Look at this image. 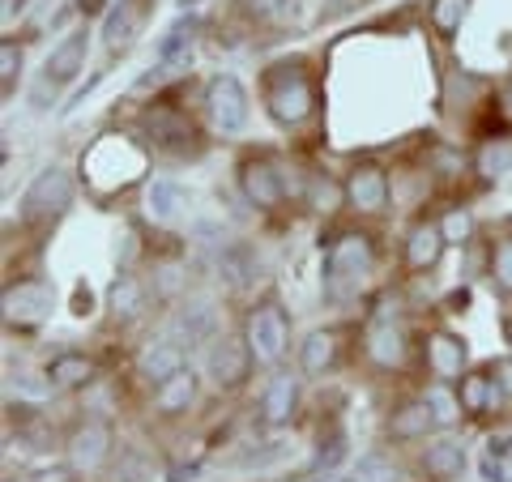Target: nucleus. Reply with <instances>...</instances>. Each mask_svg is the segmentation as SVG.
I'll list each match as a JSON object with an SVG mask.
<instances>
[{
    "instance_id": "nucleus-1",
    "label": "nucleus",
    "mask_w": 512,
    "mask_h": 482,
    "mask_svg": "<svg viewBox=\"0 0 512 482\" xmlns=\"http://www.w3.org/2000/svg\"><path fill=\"white\" fill-rule=\"evenodd\" d=\"M69 201H73V175L64 171V167H47L39 180L26 188V197H22V218H26V222L56 218V214L69 210Z\"/></svg>"
},
{
    "instance_id": "nucleus-2",
    "label": "nucleus",
    "mask_w": 512,
    "mask_h": 482,
    "mask_svg": "<svg viewBox=\"0 0 512 482\" xmlns=\"http://www.w3.org/2000/svg\"><path fill=\"white\" fill-rule=\"evenodd\" d=\"M286 346H291V325H286L282 308H256L248 316V350L256 363H278L286 355Z\"/></svg>"
},
{
    "instance_id": "nucleus-3",
    "label": "nucleus",
    "mask_w": 512,
    "mask_h": 482,
    "mask_svg": "<svg viewBox=\"0 0 512 482\" xmlns=\"http://www.w3.org/2000/svg\"><path fill=\"white\" fill-rule=\"evenodd\" d=\"M269 111H274V120L278 124H303L312 116V86H308V77L303 73H291L286 69L282 77H274V82H269Z\"/></svg>"
},
{
    "instance_id": "nucleus-4",
    "label": "nucleus",
    "mask_w": 512,
    "mask_h": 482,
    "mask_svg": "<svg viewBox=\"0 0 512 482\" xmlns=\"http://www.w3.org/2000/svg\"><path fill=\"white\" fill-rule=\"evenodd\" d=\"M205 107H210V120H214V128H222V133H239V128L248 124V94L231 73H222L210 82Z\"/></svg>"
},
{
    "instance_id": "nucleus-5",
    "label": "nucleus",
    "mask_w": 512,
    "mask_h": 482,
    "mask_svg": "<svg viewBox=\"0 0 512 482\" xmlns=\"http://www.w3.org/2000/svg\"><path fill=\"white\" fill-rule=\"evenodd\" d=\"M372 269V239L367 235H342L338 244L329 248V291L342 295V282H355L359 273Z\"/></svg>"
},
{
    "instance_id": "nucleus-6",
    "label": "nucleus",
    "mask_w": 512,
    "mask_h": 482,
    "mask_svg": "<svg viewBox=\"0 0 512 482\" xmlns=\"http://www.w3.org/2000/svg\"><path fill=\"white\" fill-rule=\"evenodd\" d=\"M86 52H90V30H69L56 47H52V56H47L43 64V77L52 86H69L77 73H82V64H86Z\"/></svg>"
},
{
    "instance_id": "nucleus-7",
    "label": "nucleus",
    "mask_w": 512,
    "mask_h": 482,
    "mask_svg": "<svg viewBox=\"0 0 512 482\" xmlns=\"http://www.w3.org/2000/svg\"><path fill=\"white\" fill-rule=\"evenodd\" d=\"M248 367H252V350L244 342H235V337H222L214 342L210 350V376L218 389H239V384L248 380Z\"/></svg>"
},
{
    "instance_id": "nucleus-8",
    "label": "nucleus",
    "mask_w": 512,
    "mask_h": 482,
    "mask_svg": "<svg viewBox=\"0 0 512 482\" xmlns=\"http://www.w3.org/2000/svg\"><path fill=\"white\" fill-rule=\"evenodd\" d=\"M214 308L210 303H188V308H180L171 316V325H167V337L171 342H180V346H201V342H210L214 337Z\"/></svg>"
},
{
    "instance_id": "nucleus-9",
    "label": "nucleus",
    "mask_w": 512,
    "mask_h": 482,
    "mask_svg": "<svg viewBox=\"0 0 512 482\" xmlns=\"http://www.w3.org/2000/svg\"><path fill=\"white\" fill-rule=\"evenodd\" d=\"M52 308V291L43 282H18L5 291V316L18 320V325H35Z\"/></svg>"
},
{
    "instance_id": "nucleus-10",
    "label": "nucleus",
    "mask_w": 512,
    "mask_h": 482,
    "mask_svg": "<svg viewBox=\"0 0 512 482\" xmlns=\"http://www.w3.org/2000/svg\"><path fill=\"white\" fill-rule=\"evenodd\" d=\"M239 188H244V197L256 205V210H274V205L282 201V180L278 171L269 163H244V171H239Z\"/></svg>"
},
{
    "instance_id": "nucleus-11",
    "label": "nucleus",
    "mask_w": 512,
    "mask_h": 482,
    "mask_svg": "<svg viewBox=\"0 0 512 482\" xmlns=\"http://www.w3.org/2000/svg\"><path fill=\"white\" fill-rule=\"evenodd\" d=\"M107 453H111V431L103 423H86V427L73 431L69 457H73L77 470H99V465L107 461Z\"/></svg>"
},
{
    "instance_id": "nucleus-12",
    "label": "nucleus",
    "mask_w": 512,
    "mask_h": 482,
    "mask_svg": "<svg viewBox=\"0 0 512 482\" xmlns=\"http://www.w3.org/2000/svg\"><path fill=\"white\" fill-rule=\"evenodd\" d=\"M137 367H141V376H146L150 384H163V380H171L184 367V346L171 342V337H163V342H150L146 350H141Z\"/></svg>"
},
{
    "instance_id": "nucleus-13",
    "label": "nucleus",
    "mask_w": 512,
    "mask_h": 482,
    "mask_svg": "<svg viewBox=\"0 0 512 482\" xmlns=\"http://www.w3.org/2000/svg\"><path fill=\"white\" fill-rule=\"evenodd\" d=\"M346 197H350V205H359V210H380V205L389 201V180H384L380 167H355L346 180Z\"/></svg>"
},
{
    "instance_id": "nucleus-14",
    "label": "nucleus",
    "mask_w": 512,
    "mask_h": 482,
    "mask_svg": "<svg viewBox=\"0 0 512 482\" xmlns=\"http://www.w3.org/2000/svg\"><path fill=\"white\" fill-rule=\"evenodd\" d=\"M141 30V5L137 0H120V5L107 9V22H103V43L111 47V52H120V47H128L137 39Z\"/></svg>"
},
{
    "instance_id": "nucleus-15",
    "label": "nucleus",
    "mask_w": 512,
    "mask_h": 482,
    "mask_svg": "<svg viewBox=\"0 0 512 482\" xmlns=\"http://www.w3.org/2000/svg\"><path fill=\"white\" fill-rule=\"evenodd\" d=\"M192 43H197V22L180 18V22H175L167 35H163V43H158V64H163L167 73L184 69V64L192 60Z\"/></svg>"
},
{
    "instance_id": "nucleus-16",
    "label": "nucleus",
    "mask_w": 512,
    "mask_h": 482,
    "mask_svg": "<svg viewBox=\"0 0 512 482\" xmlns=\"http://www.w3.org/2000/svg\"><path fill=\"white\" fill-rule=\"evenodd\" d=\"M295 401H299V384L291 372H278L274 380H269V389H265V401H261V410H265V423L269 427H278V423H291V414H295Z\"/></svg>"
},
{
    "instance_id": "nucleus-17",
    "label": "nucleus",
    "mask_w": 512,
    "mask_h": 482,
    "mask_svg": "<svg viewBox=\"0 0 512 482\" xmlns=\"http://www.w3.org/2000/svg\"><path fill=\"white\" fill-rule=\"evenodd\" d=\"M192 397H197V372H192V367H180L171 380H163L154 389V406L163 414H180L192 406Z\"/></svg>"
},
{
    "instance_id": "nucleus-18",
    "label": "nucleus",
    "mask_w": 512,
    "mask_h": 482,
    "mask_svg": "<svg viewBox=\"0 0 512 482\" xmlns=\"http://www.w3.org/2000/svg\"><path fill=\"white\" fill-rule=\"evenodd\" d=\"M184 205H188V192L175 184V180H154L146 188V214L154 222H175L184 214Z\"/></svg>"
},
{
    "instance_id": "nucleus-19",
    "label": "nucleus",
    "mask_w": 512,
    "mask_h": 482,
    "mask_svg": "<svg viewBox=\"0 0 512 482\" xmlns=\"http://www.w3.org/2000/svg\"><path fill=\"white\" fill-rule=\"evenodd\" d=\"M444 244H448L444 231H440V227H427V222H423V227H414L410 239H406V261H410L414 269H431V265L440 261Z\"/></svg>"
},
{
    "instance_id": "nucleus-20",
    "label": "nucleus",
    "mask_w": 512,
    "mask_h": 482,
    "mask_svg": "<svg viewBox=\"0 0 512 482\" xmlns=\"http://www.w3.org/2000/svg\"><path fill=\"white\" fill-rule=\"evenodd\" d=\"M427 427H436V414H431L427 397H423V401H410V406H402L393 414L389 436L393 440H419V436H427Z\"/></svg>"
},
{
    "instance_id": "nucleus-21",
    "label": "nucleus",
    "mask_w": 512,
    "mask_h": 482,
    "mask_svg": "<svg viewBox=\"0 0 512 482\" xmlns=\"http://www.w3.org/2000/svg\"><path fill=\"white\" fill-rule=\"evenodd\" d=\"M427 359H431V372L453 380V376H461V363H466V346H461L457 337H448V333H436L431 337V346H427Z\"/></svg>"
},
{
    "instance_id": "nucleus-22",
    "label": "nucleus",
    "mask_w": 512,
    "mask_h": 482,
    "mask_svg": "<svg viewBox=\"0 0 512 482\" xmlns=\"http://www.w3.org/2000/svg\"><path fill=\"white\" fill-rule=\"evenodd\" d=\"M504 397L500 389V380H495V372H478V376H466L461 380V406H466L470 414H483L487 406H495V401Z\"/></svg>"
},
{
    "instance_id": "nucleus-23",
    "label": "nucleus",
    "mask_w": 512,
    "mask_h": 482,
    "mask_svg": "<svg viewBox=\"0 0 512 482\" xmlns=\"http://www.w3.org/2000/svg\"><path fill=\"white\" fill-rule=\"evenodd\" d=\"M90 376H94V367L86 355H60L47 367V384H52V389H77V384H86Z\"/></svg>"
},
{
    "instance_id": "nucleus-24",
    "label": "nucleus",
    "mask_w": 512,
    "mask_h": 482,
    "mask_svg": "<svg viewBox=\"0 0 512 482\" xmlns=\"http://www.w3.org/2000/svg\"><path fill=\"white\" fill-rule=\"evenodd\" d=\"M461 470H466V448H461L457 440H444V444H431L427 448V474L457 478Z\"/></svg>"
},
{
    "instance_id": "nucleus-25",
    "label": "nucleus",
    "mask_w": 512,
    "mask_h": 482,
    "mask_svg": "<svg viewBox=\"0 0 512 482\" xmlns=\"http://www.w3.org/2000/svg\"><path fill=\"white\" fill-rule=\"evenodd\" d=\"M350 482H402V470H397L393 457L367 453V457L355 461V470H350Z\"/></svg>"
},
{
    "instance_id": "nucleus-26",
    "label": "nucleus",
    "mask_w": 512,
    "mask_h": 482,
    "mask_svg": "<svg viewBox=\"0 0 512 482\" xmlns=\"http://www.w3.org/2000/svg\"><path fill=\"white\" fill-rule=\"evenodd\" d=\"M333 355H338V337L333 333H312L308 342H303V372H312V376H320L325 367L333 363Z\"/></svg>"
},
{
    "instance_id": "nucleus-27",
    "label": "nucleus",
    "mask_w": 512,
    "mask_h": 482,
    "mask_svg": "<svg viewBox=\"0 0 512 482\" xmlns=\"http://www.w3.org/2000/svg\"><path fill=\"white\" fill-rule=\"evenodd\" d=\"M367 350H372V359L380 367H397V363L406 359V337L397 333V329H376L372 342H367Z\"/></svg>"
},
{
    "instance_id": "nucleus-28",
    "label": "nucleus",
    "mask_w": 512,
    "mask_h": 482,
    "mask_svg": "<svg viewBox=\"0 0 512 482\" xmlns=\"http://www.w3.org/2000/svg\"><path fill=\"white\" fill-rule=\"evenodd\" d=\"M146 128H150V137H154V141H163V146L192 137L188 120H180L175 111H150V116H146Z\"/></svg>"
},
{
    "instance_id": "nucleus-29",
    "label": "nucleus",
    "mask_w": 512,
    "mask_h": 482,
    "mask_svg": "<svg viewBox=\"0 0 512 482\" xmlns=\"http://www.w3.org/2000/svg\"><path fill=\"white\" fill-rule=\"evenodd\" d=\"M218 269H222V278H227L231 286H248L252 273H256V261H252L248 248H227L218 256Z\"/></svg>"
},
{
    "instance_id": "nucleus-30",
    "label": "nucleus",
    "mask_w": 512,
    "mask_h": 482,
    "mask_svg": "<svg viewBox=\"0 0 512 482\" xmlns=\"http://www.w3.org/2000/svg\"><path fill=\"white\" fill-rule=\"evenodd\" d=\"M508 167H512V141H508V137L487 141V146L478 150V171L491 175V180H495V175H504Z\"/></svg>"
},
{
    "instance_id": "nucleus-31",
    "label": "nucleus",
    "mask_w": 512,
    "mask_h": 482,
    "mask_svg": "<svg viewBox=\"0 0 512 482\" xmlns=\"http://www.w3.org/2000/svg\"><path fill=\"white\" fill-rule=\"evenodd\" d=\"M111 303H116L120 320H133L141 312V286H137V278H120L116 286H111Z\"/></svg>"
},
{
    "instance_id": "nucleus-32",
    "label": "nucleus",
    "mask_w": 512,
    "mask_h": 482,
    "mask_svg": "<svg viewBox=\"0 0 512 482\" xmlns=\"http://www.w3.org/2000/svg\"><path fill=\"white\" fill-rule=\"evenodd\" d=\"M427 406H431V414H436V423H440V427L457 423V414L466 410V406H461V401H457L453 393L444 389V384H436V389H427Z\"/></svg>"
},
{
    "instance_id": "nucleus-33",
    "label": "nucleus",
    "mask_w": 512,
    "mask_h": 482,
    "mask_svg": "<svg viewBox=\"0 0 512 482\" xmlns=\"http://www.w3.org/2000/svg\"><path fill=\"white\" fill-rule=\"evenodd\" d=\"M466 13H470V0H436V5H431V22L440 30H457L466 22Z\"/></svg>"
},
{
    "instance_id": "nucleus-34",
    "label": "nucleus",
    "mask_w": 512,
    "mask_h": 482,
    "mask_svg": "<svg viewBox=\"0 0 512 482\" xmlns=\"http://www.w3.org/2000/svg\"><path fill=\"white\" fill-rule=\"evenodd\" d=\"M22 69V52H18V43L5 39L0 43V77H5V94H13V77H18Z\"/></svg>"
},
{
    "instance_id": "nucleus-35",
    "label": "nucleus",
    "mask_w": 512,
    "mask_h": 482,
    "mask_svg": "<svg viewBox=\"0 0 512 482\" xmlns=\"http://www.w3.org/2000/svg\"><path fill=\"white\" fill-rule=\"evenodd\" d=\"M346 457V436L338 431V436H329V440H320V453H316V470H333V465H338Z\"/></svg>"
},
{
    "instance_id": "nucleus-36",
    "label": "nucleus",
    "mask_w": 512,
    "mask_h": 482,
    "mask_svg": "<svg viewBox=\"0 0 512 482\" xmlns=\"http://www.w3.org/2000/svg\"><path fill=\"white\" fill-rule=\"evenodd\" d=\"M440 231H444L448 244H466V239H470V214L466 210H453V214L440 222Z\"/></svg>"
},
{
    "instance_id": "nucleus-37",
    "label": "nucleus",
    "mask_w": 512,
    "mask_h": 482,
    "mask_svg": "<svg viewBox=\"0 0 512 482\" xmlns=\"http://www.w3.org/2000/svg\"><path fill=\"white\" fill-rule=\"evenodd\" d=\"M495 282L504 286V291H512V239H504L500 248H495Z\"/></svg>"
},
{
    "instance_id": "nucleus-38",
    "label": "nucleus",
    "mask_w": 512,
    "mask_h": 482,
    "mask_svg": "<svg viewBox=\"0 0 512 482\" xmlns=\"http://www.w3.org/2000/svg\"><path fill=\"white\" fill-rule=\"evenodd\" d=\"M244 9L252 18H282V13L291 9V0H244Z\"/></svg>"
},
{
    "instance_id": "nucleus-39",
    "label": "nucleus",
    "mask_w": 512,
    "mask_h": 482,
    "mask_svg": "<svg viewBox=\"0 0 512 482\" xmlns=\"http://www.w3.org/2000/svg\"><path fill=\"white\" fill-rule=\"evenodd\" d=\"M312 201H316V210H333V201H338V188H333V184H316L312 188Z\"/></svg>"
},
{
    "instance_id": "nucleus-40",
    "label": "nucleus",
    "mask_w": 512,
    "mask_h": 482,
    "mask_svg": "<svg viewBox=\"0 0 512 482\" xmlns=\"http://www.w3.org/2000/svg\"><path fill=\"white\" fill-rule=\"evenodd\" d=\"M483 478L487 482H508V474H504V465L495 461V457H483Z\"/></svg>"
},
{
    "instance_id": "nucleus-41",
    "label": "nucleus",
    "mask_w": 512,
    "mask_h": 482,
    "mask_svg": "<svg viewBox=\"0 0 512 482\" xmlns=\"http://www.w3.org/2000/svg\"><path fill=\"white\" fill-rule=\"evenodd\" d=\"M495 380H500V389L512 393V359H500L495 363Z\"/></svg>"
},
{
    "instance_id": "nucleus-42",
    "label": "nucleus",
    "mask_w": 512,
    "mask_h": 482,
    "mask_svg": "<svg viewBox=\"0 0 512 482\" xmlns=\"http://www.w3.org/2000/svg\"><path fill=\"white\" fill-rule=\"evenodd\" d=\"M512 453V436H500V440H487V457H508Z\"/></svg>"
},
{
    "instance_id": "nucleus-43",
    "label": "nucleus",
    "mask_w": 512,
    "mask_h": 482,
    "mask_svg": "<svg viewBox=\"0 0 512 482\" xmlns=\"http://www.w3.org/2000/svg\"><path fill=\"white\" fill-rule=\"evenodd\" d=\"M192 478H197V465H188V470L184 465H171L167 470V482H192Z\"/></svg>"
},
{
    "instance_id": "nucleus-44",
    "label": "nucleus",
    "mask_w": 512,
    "mask_h": 482,
    "mask_svg": "<svg viewBox=\"0 0 512 482\" xmlns=\"http://www.w3.org/2000/svg\"><path fill=\"white\" fill-rule=\"evenodd\" d=\"M30 482H69V474H64V470H39Z\"/></svg>"
},
{
    "instance_id": "nucleus-45",
    "label": "nucleus",
    "mask_w": 512,
    "mask_h": 482,
    "mask_svg": "<svg viewBox=\"0 0 512 482\" xmlns=\"http://www.w3.org/2000/svg\"><path fill=\"white\" fill-rule=\"evenodd\" d=\"M77 9H82L86 18H90V13H99V9H103V0H77Z\"/></svg>"
},
{
    "instance_id": "nucleus-46",
    "label": "nucleus",
    "mask_w": 512,
    "mask_h": 482,
    "mask_svg": "<svg viewBox=\"0 0 512 482\" xmlns=\"http://www.w3.org/2000/svg\"><path fill=\"white\" fill-rule=\"evenodd\" d=\"M26 0H5V22H13V13H22Z\"/></svg>"
},
{
    "instance_id": "nucleus-47",
    "label": "nucleus",
    "mask_w": 512,
    "mask_h": 482,
    "mask_svg": "<svg viewBox=\"0 0 512 482\" xmlns=\"http://www.w3.org/2000/svg\"><path fill=\"white\" fill-rule=\"evenodd\" d=\"M504 103H508V107H512V82H508V90H504Z\"/></svg>"
},
{
    "instance_id": "nucleus-48",
    "label": "nucleus",
    "mask_w": 512,
    "mask_h": 482,
    "mask_svg": "<svg viewBox=\"0 0 512 482\" xmlns=\"http://www.w3.org/2000/svg\"><path fill=\"white\" fill-rule=\"evenodd\" d=\"M180 5H184V9H188V5H197V0H180Z\"/></svg>"
},
{
    "instance_id": "nucleus-49",
    "label": "nucleus",
    "mask_w": 512,
    "mask_h": 482,
    "mask_svg": "<svg viewBox=\"0 0 512 482\" xmlns=\"http://www.w3.org/2000/svg\"><path fill=\"white\" fill-rule=\"evenodd\" d=\"M316 482H338V478H316Z\"/></svg>"
}]
</instances>
